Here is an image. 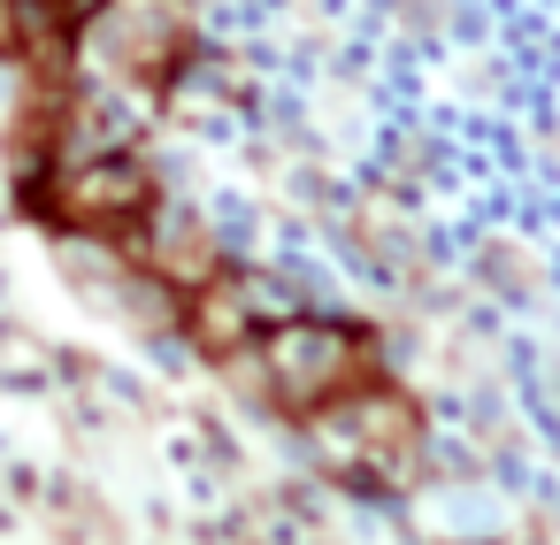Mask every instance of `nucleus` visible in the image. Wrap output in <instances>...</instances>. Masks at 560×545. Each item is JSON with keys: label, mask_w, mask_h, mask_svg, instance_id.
Instances as JSON below:
<instances>
[{"label": "nucleus", "mask_w": 560, "mask_h": 545, "mask_svg": "<svg viewBox=\"0 0 560 545\" xmlns=\"http://www.w3.org/2000/svg\"><path fill=\"white\" fill-rule=\"evenodd\" d=\"M192 338L208 353H238L254 338V315H246V285H215L200 308H192Z\"/></svg>", "instance_id": "obj_6"}, {"label": "nucleus", "mask_w": 560, "mask_h": 545, "mask_svg": "<svg viewBox=\"0 0 560 545\" xmlns=\"http://www.w3.org/2000/svg\"><path fill=\"white\" fill-rule=\"evenodd\" d=\"M261 369H269V392L292 407V415H315L330 407L353 369H361V338L338 331V323H307V315H277L261 331Z\"/></svg>", "instance_id": "obj_1"}, {"label": "nucleus", "mask_w": 560, "mask_h": 545, "mask_svg": "<svg viewBox=\"0 0 560 545\" xmlns=\"http://www.w3.org/2000/svg\"><path fill=\"white\" fill-rule=\"evenodd\" d=\"M338 399H346V445H353V453H369V461H392V453H399V445H415V430H422V422H415V407H407L399 392H384V384H369V392H353V384H346Z\"/></svg>", "instance_id": "obj_4"}, {"label": "nucleus", "mask_w": 560, "mask_h": 545, "mask_svg": "<svg viewBox=\"0 0 560 545\" xmlns=\"http://www.w3.org/2000/svg\"><path fill=\"white\" fill-rule=\"evenodd\" d=\"M192 24H185V0H108V9L85 24V47L101 70H124V78H154L185 55Z\"/></svg>", "instance_id": "obj_3"}, {"label": "nucleus", "mask_w": 560, "mask_h": 545, "mask_svg": "<svg viewBox=\"0 0 560 545\" xmlns=\"http://www.w3.org/2000/svg\"><path fill=\"white\" fill-rule=\"evenodd\" d=\"M55 223H70V231H101V239H116V231H131V223H147L154 216V177L131 162V154H93V162H78V170H62L55 177Z\"/></svg>", "instance_id": "obj_2"}, {"label": "nucleus", "mask_w": 560, "mask_h": 545, "mask_svg": "<svg viewBox=\"0 0 560 545\" xmlns=\"http://www.w3.org/2000/svg\"><path fill=\"white\" fill-rule=\"evenodd\" d=\"M147 269H154V285H215V246H208V231H192V223H162V239H154V254H147Z\"/></svg>", "instance_id": "obj_5"}]
</instances>
